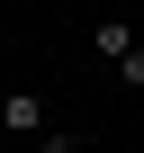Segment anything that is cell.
<instances>
[{
    "label": "cell",
    "instance_id": "4",
    "mask_svg": "<svg viewBox=\"0 0 144 153\" xmlns=\"http://www.w3.org/2000/svg\"><path fill=\"white\" fill-rule=\"evenodd\" d=\"M0 144H9V135H0Z\"/></svg>",
    "mask_w": 144,
    "mask_h": 153
},
{
    "label": "cell",
    "instance_id": "1",
    "mask_svg": "<svg viewBox=\"0 0 144 153\" xmlns=\"http://www.w3.org/2000/svg\"><path fill=\"white\" fill-rule=\"evenodd\" d=\"M90 54L117 72L126 90H144V36H135V18H117V9H108V18H90Z\"/></svg>",
    "mask_w": 144,
    "mask_h": 153
},
{
    "label": "cell",
    "instance_id": "2",
    "mask_svg": "<svg viewBox=\"0 0 144 153\" xmlns=\"http://www.w3.org/2000/svg\"><path fill=\"white\" fill-rule=\"evenodd\" d=\"M0 135L36 153V144L54 135V108H45V90H27V81H18V90H0Z\"/></svg>",
    "mask_w": 144,
    "mask_h": 153
},
{
    "label": "cell",
    "instance_id": "3",
    "mask_svg": "<svg viewBox=\"0 0 144 153\" xmlns=\"http://www.w3.org/2000/svg\"><path fill=\"white\" fill-rule=\"evenodd\" d=\"M36 153H81V135H72V126H54V135H45Z\"/></svg>",
    "mask_w": 144,
    "mask_h": 153
}]
</instances>
